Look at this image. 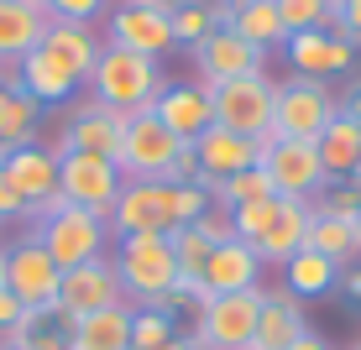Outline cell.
<instances>
[{"mask_svg": "<svg viewBox=\"0 0 361 350\" xmlns=\"http://www.w3.org/2000/svg\"><path fill=\"white\" fill-rule=\"evenodd\" d=\"M99 47H105V42H99L90 27L47 21L42 42L16 63V84L37 99V105H63V99H73L84 84H90Z\"/></svg>", "mask_w": 361, "mask_h": 350, "instance_id": "1", "label": "cell"}, {"mask_svg": "<svg viewBox=\"0 0 361 350\" xmlns=\"http://www.w3.org/2000/svg\"><path fill=\"white\" fill-rule=\"evenodd\" d=\"M163 89L168 79L157 68V58H142L131 47H110V42L99 47L94 73H90V99L121 110V115H142V110H152V99Z\"/></svg>", "mask_w": 361, "mask_h": 350, "instance_id": "2", "label": "cell"}, {"mask_svg": "<svg viewBox=\"0 0 361 350\" xmlns=\"http://www.w3.org/2000/svg\"><path fill=\"white\" fill-rule=\"evenodd\" d=\"M32 235L47 246V256H53L63 272L84 267V261H94V256H110V225H105V215L79 209V204H58V209H47V215H37Z\"/></svg>", "mask_w": 361, "mask_h": 350, "instance_id": "3", "label": "cell"}, {"mask_svg": "<svg viewBox=\"0 0 361 350\" xmlns=\"http://www.w3.org/2000/svg\"><path fill=\"white\" fill-rule=\"evenodd\" d=\"M116 272H121V293L131 308H147L178 282V261H173V241L168 235H126L116 241Z\"/></svg>", "mask_w": 361, "mask_h": 350, "instance_id": "4", "label": "cell"}, {"mask_svg": "<svg viewBox=\"0 0 361 350\" xmlns=\"http://www.w3.org/2000/svg\"><path fill=\"white\" fill-rule=\"evenodd\" d=\"M267 287H246V293H220L194 314V330L183 335L189 350H246L257 340V314H262Z\"/></svg>", "mask_w": 361, "mask_h": 350, "instance_id": "5", "label": "cell"}, {"mask_svg": "<svg viewBox=\"0 0 361 350\" xmlns=\"http://www.w3.org/2000/svg\"><path fill=\"white\" fill-rule=\"evenodd\" d=\"M341 115V99H335L330 84L319 79H283L278 94H272V136L267 142H278V136H293V142H319V131L330 126V120Z\"/></svg>", "mask_w": 361, "mask_h": 350, "instance_id": "6", "label": "cell"}, {"mask_svg": "<svg viewBox=\"0 0 361 350\" xmlns=\"http://www.w3.org/2000/svg\"><path fill=\"white\" fill-rule=\"evenodd\" d=\"M110 235H173L178 230V189L173 183H121L116 204H110Z\"/></svg>", "mask_w": 361, "mask_h": 350, "instance_id": "7", "label": "cell"}, {"mask_svg": "<svg viewBox=\"0 0 361 350\" xmlns=\"http://www.w3.org/2000/svg\"><path fill=\"white\" fill-rule=\"evenodd\" d=\"M257 168L272 178V194H278V199H304V204H314V199L330 189L325 162H319V146L314 142H293V136L262 142Z\"/></svg>", "mask_w": 361, "mask_h": 350, "instance_id": "8", "label": "cell"}, {"mask_svg": "<svg viewBox=\"0 0 361 350\" xmlns=\"http://www.w3.org/2000/svg\"><path fill=\"white\" fill-rule=\"evenodd\" d=\"M272 94H278V84H272L267 73H246V79L209 84L215 126L241 131V136H252V142H267L272 136Z\"/></svg>", "mask_w": 361, "mask_h": 350, "instance_id": "9", "label": "cell"}, {"mask_svg": "<svg viewBox=\"0 0 361 350\" xmlns=\"http://www.w3.org/2000/svg\"><path fill=\"white\" fill-rule=\"evenodd\" d=\"M178 146H183L178 136H173L152 110H142V115L126 120L116 168H121V178H126V183H163L168 168H173V157H178Z\"/></svg>", "mask_w": 361, "mask_h": 350, "instance_id": "10", "label": "cell"}, {"mask_svg": "<svg viewBox=\"0 0 361 350\" xmlns=\"http://www.w3.org/2000/svg\"><path fill=\"white\" fill-rule=\"evenodd\" d=\"M58 282H63V267L47 256V246L37 235H21L16 246H6V293L11 298H21L27 308H53Z\"/></svg>", "mask_w": 361, "mask_h": 350, "instance_id": "11", "label": "cell"}, {"mask_svg": "<svg viewBox=\"0 0 361 350\" xmlns=\"http://www.w3.org/2000/svg\"><path fill=\"white\" fill-rule=\"evenodd\" d=\"M121 168L105 157H90V152H63L58 157V199L63 204H79V209H94V215H110L121 194Z\"/></svg>", "mask_w": 361, "mask_h": 350, "instance_id": "12", "label": "cell"}, {"mask_svg": "<svg viewBox=\"0 0 361 350\" xmlns=\"http://www.w3.org/2000/svg\"><path fill=\"white\" fill-rule=\"evenodd\" d=\"M126 120H131V115L99 105V99H79L53 152H58V157H63V152H90V157L116 162V157H121V136H126Z\"/></svg>", "mask_w": 361, "mask_h": 350, "instance_id": "13", "label": "cell"}, {"mask_svg": "<svg viewBox=\"0 0 361 350\" xmlns=\"http://www.w3.org/2000/svg\"><path fill=\"white\" fill-rule=\"evenodd\" d=\"M0 173L11 178V189L27 199L32 220L47 215V209H58L63 199H58V152L42 142H27V146H11L6 162H0Z\"/></svg>", "mask_w": 361, "mask_h": 350, "instance_id": "14", "label": "cell"}, {"mask_svg": "<svg viewBox=\"0 0 361 350\" xmlns=\"http://www.w3.org/2000/svg\"><path fill=\"white\" fill-rule=\"evenodd\" d=\"M110 304H126V293H121V272L110 256H94L84 261V267H68L63 282H58V308H63L68 319H84V314H99V308Z\"/></svg>", "mask_w": 361, "mask_h": 350, "instance_id": "15", "label": "cell"}, {"mask_svg": "<svg viewBox=\"0 0 361 350\" xmlns=\"http://www.w3.org/2000/svg\"><path fill=\"white\" fill-rule=\"evenodd\" d=\"M283 47H288V63H293L298 79H319V84H330V79H341V73H351V68H356V47L345 42L341 32H330V27L293 32Z\"/></svg>", "mask_w": 361, "mask_h": 350, "instance_id": "16", "label": "cell"}, {"mask_svg": "<svg viewBox=\"0 0 361 350\" xmlns=\"http://www.w3.org/2000/svg\"><path fill=\"white\" fill-rule=\"evenodd\" d=\"M194 63H199V79L209 84H226V79H246V73H267V53L252 47L246 37H235L231 27H215L204 42L194 47Z\"/></svg>", "mask_w": 361, "mask_h": 350, "instance_id": "17", "label": "cell"}, {"mask_svg": "<svg viewBox=\"0 0 361 350\" xmlns=\"http://www.w3.org/2000/svg\"><path fill=\"white\" fill-rule=\"evenodd\" d=\"M194 157H199V183L215 189L220 178H235V173L257 168L262 142H252V136H241V131H226V126H209V131L194 136Z\"/></svg>", "mask_w": 361, "mask_h": 350, "instance_id": "18", "label": "cell"}, {"mask_svg": "<svg viewBox=\"0 0 361 350\" xmlns=\"http://www.w3.org/2000/svg\"><path fill=\"white\" fill-rule=\"evenodd\" d=\"M105 42L110 47H131V53H142V58H163L168 47H178V37H173V16L126 0V6H116V16H110Z\"/></svg>", "mask_w": 361, "mask_h": 350, "instance_id": "19", "label": "cell"}, {"mask_svg": "<svg viewBox=\"0 0 361 350\" xmlns=\"http://www.w3.org/2000/svg\"><path fill=\"white\" fill-rule=\"evenodd\" d=\"M152 115L178 136V142H194L199 131L215 126V105H209V89L199 84H168L163 94L152 99Z\"/></svg>", "mask_w": 361, "mask_h": 350, "instance_id": "20", "label": "cell"}, {"mask_svg": "<svg viewBox=\"0 0 361 350\" xmlns=\"http://www.w3.org/2000/svg\"><path fill=\"white\" fill-rule=\"evenodd\" d=\"M309 330V314H304V298H293L288 287H278V293L262 298V314H257V340L252 350H288L298 345Z\"/></svg>", "mask_w": 361, "mask_h": 350, "instance_id": "21", "label": "cell"}, {"mask_svg": "<svg viewBox=\"0 0 361 350\" xmlns=\"http://www.w3.org/2000/svg\"><path fill=\"white\" fill-rule=\"evenodd\" d=\"M199 282L209 287V298L262 287V256H257V246H246V241H226V246H215V251H209L204 277H199Z\"/></svg>", "mask_w": 361, "mask_h": 350, "instance_id": "22", "label": "cell"}, {"mask_svg": "<svg viewBox=\"0 0 361 350\" xmlns=\"http://www.w3.org/2000/svg\"><path fill=\"white\" fill-rule=\"evenodd\" d=\"M47 21L53 16H47L42 6H32V0H0V63L16 68L21 58L42 42Z\"/></svg>", "mask_w": 361, "mask_h": 350, "instance_id": "23", "label": "cell"}, {"mask_svg": "<svg viewBox=\"0 0 361 350\" xmlns=\"http://www.w3.org/2000/svg\"><path fill=\"white\" fill-rule=\"evenodd\" d=\"M131 304H110L99 314H84L73 319V335H68V350H131Z\"/></svg>", "mask_w": 361, "mask_h": 350, "instance_id": "24", "label": "cell"}, {"mask_svg": "<svg viewBox=\"0 0 361 350\" xmlns=\"http://www.w3.org/2000/svg\"><path fill=\"white\" fill-rule=\"evenodd\" d=\"M309 220H314V209H309L304 199H283V209H278V220H272V230L257 241V256H262V267H267V261H272V267H283L288 256L304 251Z\"/></svg>", "mask_w": 361, "mask_h": 350, "instance_id": "25", "label": "cell"}, {"mask_svg": "<svg viewBox=\"0 0 361 350\" xmlns=\"http://www.w3.org/2000/svg\"><path fill=\"white\" fill-rule=\"evenodd\" d=\"M68 335H73V319L53 304V308H27L16 319V330L0 335V345H11V350H68Z\"/></svg>", "mask_w": 361, "mask_h": 350, "instance_id": "26", "label": "cell"}, {"mask_svg": "<svg viewBox=\"0 0 361 350\" xmlns=\"http://www.w3.org/2000/svg\"><path fill=\"white\" fill-rule=\"evenodd\" d=\"M319 162H325L330 183H351L361 173V126H351L345 115H335L325 131H319Z\"/></svg>", "mask_w": 361, "mask_h": 350, "instance_id": "27", "label": "cell"}, {"mask_svg": "<svg viewBox=\"0 0 361 350\" xmlns=\"http://www.w3.org/2000/svg\"><path fill=\"white\" fill-rule=\"evenodd\" d=\"M226 27L235 37H246L252 47H278L288 42V32H283V16H278V0H231V21Z\"/></svg>", "mask_w": 361, "mask_h": 350, "instance_id": "28", "label": "cell"}, {"mask_svg": "<svg viewBox=\"0 0 361 350\" xmlns=\"http://www.w3.org/2000/svg\"><path fill=\"white\" fill-rule=\"evenodd\" d=\"M37 120H42V105H37L16 79L0 84V146H6V152L37 142Z\"/></svg>", "mask_w": 361, "mask_h": 350, "instance_id": "29", "label": "cell"}, {"mask_svg": "<svg viewBox=\"0 0 361 350\" xmlns=\"http://www.w3.org/2000/svg\"><path fill=\"white\" fill-rule=\"evenodd\" d=\"M304 251H319L325 261H335V267H351V261L361 256V241H356V225L351 220H341V215H314L309 220V241H304Z\"/></svg>", "mask_w": 361, "mask_h": 350, "instance_id": "30", "label": "cell"}, {"mask_svg": "<svg viewBox=\"0 0 361 350\" xmlns=\"http://www.w3.org/2000/svg\"><path fill=\"white\" fill-rule=\"evenodd\" d=\"M335 282H341V267L325 261L319 251H298L283 261V287L293 298H325V293H335Z\"/></svg>", "mask_w": 361, "mask_h": 350, "instance_id": "31", "label": "cell"}, {"mask_svg": "<svg viewBox=\"0 0 361 350\" xmlns=\"http://www.w3.org/2000/svg\"><path fill=\"white\" fill-rule=\"evenodd\" d=\"M209 199H215V204H226V209L257 204V199H272V178H267L262 168H246V173H235V178H220L215 189H209Z\"/></svg>", "mask_w": 361, "mask_h": 350, "instance_id": "32", "label": "cell"}, {"mask_svg": "<svg viewBox=\"0 0 361 350\" xmlns=\"http://www.w3.org/2000/svg\"><path fill=\"white\" fill-rule=\"evenodd\" d=\"M168 241H173V261H178V282H199V277H204V261H209V251H215V246H209L194 225H178Z\"/></svg>", "mask_w": 361, "mask_h": 350, "instance_id": "33", "label": "cell"}, {"mask_svg": "<svg viewBox=\"0 0 361 350\" xmlns=\"http://www.w3.org/2000/svg\"><path fill=\"white\" fill-rule=\"evenodd\" d=\"M209 32H215V6L209 0H178L173 6V37H178V47H199Z\"/></svg>", "mask_w": 361, "mask_h": 350, "instance_id": "34", "label": "cell"}, {"mask_svg": "<svg viewBox=\"0 0 361 350\" xmlns=\"http://www.w3.org/2000/svg\"><path fill=\"white\" fill-rule=\"evenodd\" d=\"M168 340H178V319L163 308H136L131 314V350H163Z\"/></svg>", "mask_w": 361, "mask_h": 350, "instance_id": "35", "label": "cell"}, {"mask_svg": "<svg viewBox=\"0 0 361 350\" xmlns=\"http://www.w3.org/2000/svg\"><path fill=\"white\" fill-rule=\"evenodd\" d=\"M278 209H283V199H278V194H272V199H257V204H241V209H231V215H235V241L257 246V241H262V235L272 230Z\"/></svg>", "mask_w": 361, "mask_h": 350, "instance_id": "36", "label": "cell"}, {"mask_svg": "<svg viewBox=\"0 0 361 350\" xmlns=\"http://www.w3.org/2000/svg\"><path fill=\"white\" fill-rule=\"evenodd\" d=\"M278 16H283V32H314V27H330V0H278Z\"/></svg>", "mask_w": 361, "mask_h": 350, "instance_id": "37", "label": "cell"}, {"mask_svg": "<svg viewBox=\"0 0 361 350\" xmlns=\"http://www.w3.org/2000/svg\"><path fill=\"white\" fill-rule=\"evenodd\" d=\"M309 209H314V215H341V220H351L356 209H361V189H356V183H330V189L319 194Z\"/></svg>", "mask_w": 361, "mask_h": 350, "instance_id": "38", "label": "cell"}, {"mask_svg": "<svg viewBox=\"0 0 361 350\" xmlns=\"http://www.w3.org/2000/svg\"><path fill=\"white\" fill-rule=\"evenodd\" d=\"M194 230H199V235H204V241H209V246H226V241H235V215H231V209H226V204H209V209H204V215H199V220H194Z\"/></svg>", "mask_w": 361, "mask_h": 350, "instance_id": "39", "label": "cell"}, {"mask_svg": "<svg viewBox=\"0 0 361 350\" xmlns=\"http://www.w3.org/2000/svg\"><path fill=\"white\" fill-rule=\"evenodd\" d=\"M330 32H341L351 47H361V0H330Z\"/></svg>", "mask_w": 361, "mask_h": 350, "instance_id": "40", "label": "cell"}, {"mask_svg": "<svg viewBox=\"0 0 361 350\" xmlns=\"http://www.w3.org/2000/svg\"><path fill=\"white\" fill-rule=\"evenodd\" d=\"M105 11V0H47V16L53 21H73V27H90Z\"/></svg>", "mask_w": 361, "mask_h": 350, "instance_id": "41", "label": "cell"}, {"mask_svg": "<svg viewBox=\"0 0 361 350\" xmlns=\"http://www.w3.org/2000/svg\"><path fill=\"white\" fill-rule=\"evenodd\" d=\"M163 183H199V157H194V142H183L178 146V157H173V168H168V178Z\"/></svg>", "mask_w": 361, "mask_h": 350, "instance_id": "42", "label": "cell"}, {"mask_svg": "<svg viewBox=\"0 0 361 350\" xmlns=\"http://www.w3.org/2000/svg\"><path fill=\"white\" fill-rule=\"evenodd\" d=\"M0 220H32L27 199H21L16 189H11V178H6V173H0Z\"/></svg>", "mask_w": 361, "mask_h": 350, "instance_id": "43", "label": "cell"}, {"mask_svg": "<svg viewBox=\"0 0 361 350\" xmlns=\"http://www.w3.org/2000/svg\"><path fill=\"white\" fill-rule=\"evenodd\" d=\"M21 314H27V304H21V298H11L6 287H0V335L16 330V319H21Z\"/></svg>", "mask_w": 361, "mask_h": 350, "instance_id": "44", "label": "cell"}, {"mask_svg": "<svg viewBox=\"0 0 361 350\" xmlns=\"http://www.w3.org/2000/svg\"><path fill=\"white\" fill-rule=\"evenodd\" d=\"M341 115L351 120V126H361V84H356V89H351V94L341 99Z\"/></svg>", "mask_w": 361, "mask_h": 350, "instance_id": "45", "label": "cell"}, {"mask_svg": "<svg viewBox=\"0 0 361 350\" xmlns=\"http://www.w3.org/2000/svg\"><path fill=\"white\" fill-rule=\"evenodd\" d=\"M335 287H341L345 298H361V267H345V272H341V282H335Z\"/></svg>", "mask_w": 361, "mask_h": 350, "instance_id": "46", "label": "cell"}, {"mask_svg": "<svg viewBox=\"0 0 361 350\" xmlns=\"http://www.w3.org/2000/svg\"><path fill=\"white\" fill-rule=\"evenodd\" d=\"M288 350H335V345H330V340H319V335H304V340L288 345Z\"/></svg>", "mask_w": 361, "mask_h": 350, "instance_id": "47", "label": "cell"}, {"mask_svg": "<svg viewBox=\"0 0 361 350\" xmlns=\"http://www.w3.org/2000/svg\"><path fill=\"white\" fill-rule=\"evenodd\" d=\"M136 6H152V11H163V16H173V6H178V0H136Z\"/></svg>", "mask_w": 361, "mask_h": 350, "instance_id": "48", "label": "cell"}, {"mask_svg": "<svg viewBox=\"0 0 361 350\" xmlns=\"http://www.w3.org/2000/svg\"><path fill=\"white\" fill-rule=\"evenodd\" d=\"M11 79H16V68H11V63H0V84H11Z\"/></svg>", "mask_w": 361, "mask_h": 350, "instance_id": "49", "label": "cell"}, {"mask_svg": "<svg viewBox=\"0 0 361 350\" xmlns=\"http://www.w3.org/2000/svg\"><path fill=\"white\" fill-rule=\"evenodd\" d=\"M0 287H6V246H0Z\"/></svg>", "mask_w": 361, "mask_h": 350, "instance_id": "50", "label": "cell"}, {"mask_svg": "<svg viewBox=\"0 0 361 350\" xmlns=\"http://www.w3.org/2000/svg\"><path fill=\"white\" fill-rule=\"evenodd\" d=\"M351 225H356V241H361V209H356V215H351Z\"/></svg>", "mask_w": 361, "mask_h": 350, "instance_id": "51", "label": "cell"}, {"mask_svg": "<svg viewBox=\"0 0 361 350\" xmlns=\"http://www.w3.org/2000/svg\"><path fill=\"white\" fill-rule=\"evenodd\" d=\"M0 246H6V220H0Z\"/></svg>", "mask_w": 361, "mask_h": 350, "instance_id": "52", "label": "cell"}, {"mask_svg": "<svg viewBox=\"0 0 361 350\" xmlns=\"http://www.w3.org/2000/svg\"><path fill=\"white\" fill-rule=\"evenodd\" d=\"M32 6H42V11H47V0H32Z\"/></svg>", "mask_w": 361, "mask_h": 350, "instance_id": "53", "label": "cell"}, {"mask_svg": "<svg viewBox=\"0 0 361 350\" xmlns=\"http://www.w3.org/2000/svg\"><path fill=\"white\" fill-rule=\"evenodd\" d=\"M351 183H356V189H361V173H356V178H351Z\"/></svg>", "mask_w": 361, "mask_h": 350, "instance_id": "54", "label": "cell"}, {"mask_svg": "<svg viewBox=\"0 0 361 350\" xmlns=\"http://www.w3.org/2000/svg\"><path fill=\"white\" fill-rule=\"evenodd\" d=\"M0 162H6V146H0Z\"/></svg>", "mask_w": 361, "mask_h": 350, "instance_id": "55", "label": "cell"}, {"mask_svg": "<svg viewBox=\"0 0 361 350\" xmlns=\"http://www.w3.org/2000/svg\"><path fill=\"white\" fill-rule=\"evenodd\" d=\"M0 350H11V345H0Z\"/></svg>", "mask_w": 361, "mask_h": 350, "instance_id": "56", "label": "cell"}, {"mask_svg": "<svg viewBox=\"0 0 361 350\" xmlns=\"http://www.w3.org/2000/svg\"><path fill=\"white\" fill-rule=\"evenodd\" d=\"M351 350H361V345H351Z\"/></svg>", "mask_w": 361, "mask_h": 350, "instance_id": "57", "label": "cell"}, {"mask_svg": "<svg viewBox=\"0 0 361 350\" xmlns=\"http://www.w3.org/2000/svg\"><path fill=\"white\" fill-rule=\"evenodd\" d=\"M246 350H252V345H246Z\"/></svg>", "mask_w": 361, "mask_h": 350, "instance_id": "58", "label": "cell"}]
</instances>
